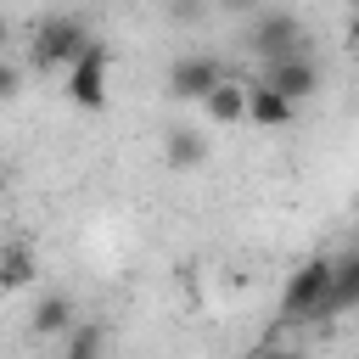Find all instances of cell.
Wrapping results in <instances>:
<instances>
[{"label": "cell", "mask_w": 359, "mask_h": 359, "mask_svg": "<svg viewBox=\"0 0 359 359\" xmlns=\"http://www.w3.org/2000/svg\"><path fill=\"white\" fill-rule=\"evenodd\" d=\"M280 320L303 325V320H331V258H303L286 286H280Z\"/></svg>", "instance_id": "6da1fadb"}, {"label": "cell", "mask_w": 359, "mask_h": 359, "mask_svg": "<svg viewBox=\"0 0 359 359\" xmlns=\"http://www.w3.org/2000/svg\"><path fill=\"white\" fill-rule=\"evenodd\" d=\"M90 28L79 22V17H67V11H50V17H39L34 22V39H28V62L39 67V73H50V67H73L84 50H90Z\"/></svg>", "instance_id": "7a4b0ae2"}, {"label": "cell", "mask_w": 359, "mask_h": 359, "mask_svg": "<svg viewBox=\"0 0 359 359\" xmlns=\"http://www.w3.org/2000/svg\"><path fill=\"white\" fill-rule=\"evenodd\" d=\"M247 50L258 62H280V56H303V22L280 6H264L247 28Z\"/></svg>", "instance_id": "3957f363"}, {"label": "cell", "mask_w": 359, "mask_h": 359, "mask_svg": "<svg viewBox=\"0 0 359 359\" xmlns=\"http://www.w3.org/2000/svg\"><path fill=\"white\" fill-rule=\"evenodd\" d=\"M107 73H112V50L101 45V39H90V50L67 67V101L79 107V112H101L107 107Z\"/></svg>", "instance_id": "277c9868"}, {"label": "cell", "mask_w": 359, "mask_h": 359, "mask_svg": "<svg viewBox=\"0 0 359 359\" xmlns=\"http://www.w3.org/2000/svg\"><path fill=\"white\" fill-rule=\"evenodd\" d=\"M219 79H224V62H219V56L185 50V56H174V67H168V95H174V101H208V90H219Z\"/></svg>", "instance_id": "5b68a950"}, {"label": "cell", "mask_w": 359, "mask_h": 359, "mask_svg": "<svg viewBox=\"0 0 359 359\" xmlns=\"http://www.w3.org/2000/svg\"><path fill=\"white\" fill-rule=\"evenodd\" d=\"M269 90H280L286 101H309L320 90V62L314 56H280V62H264V79Z\"/></svg>", "instance_id": "8992f818"}, {"label": "cell", "mask_w": 359, "mask_h": 359, "mask_svg": "<svg viewBox=\"0 0 359 359\" xmlns=\"http://www.w3.org/2000/svg\"><path fill=\"white\" fill-rule=\"evenodd\" d=\"M297 118V101H286L280 90H269V84H252L247 90V123H258V129H286Z\"/></svg>", "instance_id": "52a82bcc"}, {"label": "cell", "mask_w": 359, "mask_h": 359, "mask_svg": "<svg viewBox=\"0 0 359 359\" xmlns=\"http://www.w3.org/2000/svg\"><path fill=\"white\" fill-rule=\"evenodd\" d=\"M73 325H79V314H73V297L67 292H50V297L34 303V320H28L34 337H67Z\"/></svg>", "instance_id": "ba28073f"}, {"label": "cell", "mask_w": 359, "mask_h": 359, "mask_svg": "<svg viewBox=\"0 0 359 359\" xmlns=\"http://www.w3.org/2000/svg\"><path fill=\"white\" fill-rule=\"evenodd\" d=\"M34 275H39L34 247L28 241H0V292H22V286H34Z\"/></svg>", "instance_id": "9c48e42d"}, {"label": "cell", "mask_w": 359, "mask_h": 359, "mask_svg": "<svg viewBox=\"0 0 359 359\" xmlns=\"http://www.w3.org/2000/svg\"><path fill=\"white\" fill-rule=\"evenodd\" d=\"M247 90L252 84H241V79H219V90H208V101H202L208 123H241L247 118Z\"/></svg>", "instance_id": "30bf717a"}, {"label": "cell", "mask_w": 359, "mask_h": 359, "mask_svg": "<svg viewBox=\"0 0 359 359\" xmlns=\"http://www.w3.org/2000/svg\"><path fill=\"white\" fill-rule=\"evenodd\" d=\"M163 163H168V168H202V163H208V135H196V129H168Z\"/></svg>", "instance_id": "8fae6325"}, {"label": "cell", "mask_w": 359, "mask_h": 359, "mask_svg": "<svg viewBox=\"0 0 359 359\" xmlns=\"http://www.w3.org/2000/svg\"><path fill=\"white\" fill-rule=\"evenodd\" d=\"M337 309H359V247L331 258V314Z\"/></svg>", "instance_id": "7c38bea8"}, {"label": "cell", "mask_w": 359, "mask_h": 359, "mask_svg": "<svg viewBox=\"0 0 359 359\" xmlns=\"http://www.w3.org/2000/svg\"><path fill=\"white\" fill-rule=\"evenodd\" d=\"M101 348H107V331H101L95 320H79V325L67 331V348H62V359H101Z\"/></svg>", "instance_id": "4fadbf2b"}, {"label": "cell", "mask_w": 359, "mask_h": 359, "mask_svg": "<svg viewBox=\"0 0 359 359\" xmlns=\"http://www.w3.org/2000/svg\"><path fill=\"white\" fill-rule=\"evenodd\" d=\"M22 95V67L11 56H0V101H17Z\"/></svg>", "instance_id": "5bb4252c"}, {"label": "cell", "mask_w": 359, "mask_h": 359, "mask_svg": "<svg viewBox=\"0 0 359 359\" xmlns=\"http://www.w3.org/2000/svg\"><path fill=\"white\" fill-rule=\"evenodd\" d=\"M269 0H213V11H224V17H258Z\"/></svg>", "instance_id": "9a60e30c"}, {"label": "cell", "mask_w": 359, "mask_h": 359, "mask_svg": "<svg viewBox=\"0 0 359 359\" xmlns=\"http://www.w3.org/2000/svg\"><path fill=\"white\" fill-rule=\"evenodd\" d=\"M168 11H174L180 22H196V17H208V11H213V0H174Z\"/></svg>", "instance_id": "2e32d148"}, {"label": "cell", "mask_w": 359, "mask_h": 359, "mask_svg": "<svg viewBox=\"0 0 359 359\" xmlns=\"http://www.w3.org/2000/svg\"><path fill=\"white\" fill-rule=\"evenodd\" d=\"M6 45H11V17L0 11V56H6Z\"/></svg>", "instance_id": "e0dca14e"}, {"label": "cell", "mask_w": 359, "mask_h": 359, "mask_svg": "<svg viewBox=\"0 0 359 359\" xmlns=\"http://www.w3.org/2000/svg\"><path fill=\"white\" fill-rule=\"evenodd\" d=\"M247 359H286V353H275V348H258V353H247Z\"/></svg>", "instance_id": "ac0fdd59"}, {"label": "cell", "mask_w": 359, "mask_h": 359, "mask_svg": "<svg viewBox=\"0 0 359 359\" xmlns=\"http://www.w3.org/2000/svg\"><path fill=\"white\" fill-rule=\"evenodd\" d=\"M6 185H11V180H6V168H0V196H6Z\"/></svg>", "instance_id": "d6986e66"}, {"label": "cell", "mask_w": 359, "mask_h": 359, "mask_svg": "<svg viewBox=\"0 0 359 359\" xmlns=\"http://www.w3.org/2000/svg\"><path fill=\"white\" fill-rule=\"evenodd\" d=\"M353 45H359V17H353Z\"/></svg>", "instance_id": "ffe728a7"}]
</instances>
